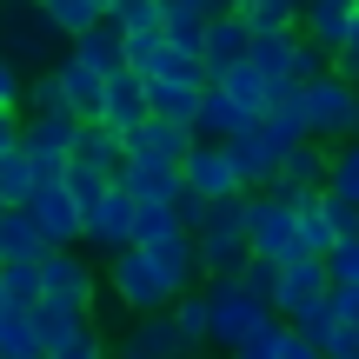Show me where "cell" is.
<instances>
[{
	"label": "cell",
	"mask_w": 359,
	"mask_h": 359,
	"mask_svg": "<svg viewBox=\"0 0 359 359\" xmlns=\"http://www.w3.org/2000/svg\"><path fill=\"white\" fill-rule=\"evenodd\" d=\"M147 80H213V74H206L200 53H180L173 40H167V47H160V60L147 67Z\"/></svg>",
	"instance_id": "cell-40"
},
{
	"label": "cell",
	"mask_w": 359,
	"mask_h": 359,
	"mask_svg": "<svg viewBox=\"0 0 359 359\" xmlns=\"http://www.w3.org/2000/svg\"><path fill=\"white\" fill-rule=\"evenodd\" d=\"M306 120H313V140H320V147L359 140V80H346V74L313 80V87H306Z\"/></svg>",
	"instance_id": "cell-5"
},
{
	"label": "cell",
	"mask_w": 359,
	"mask_h": 359,
	"mask_svg": "<svg viewBox=\"0 0 359 359\" xmlns=\"http://www.w3.org/2000/svg\"><path fill=\"white\" fill-rule=\"evenodd\" d=\"M266 127L280 133L286 147H306V140H313V120H306V87L280 80V93H273V114H266Z\"/></svg>",
	"instance_id": "cell-26"
},
{
	"label": "cell",
	"mask_w": 359,
	"mask_h": 359,
	"mask_svg": "<svg viewBox=\"0 0 359 359\" xmlns=\"http://www.w3.org/2000/svg\"><path fill=\"white\" fill-rule=\"evenodd\" d=\"M107 7H114V0H107Z\"/></svg>",
	"instance_id": "cell-60"
},
{
	"label": "cell",
	"mask_w": 359,
	"mask_h": 359,
	"mask_svg": "<svg viewBox=\"0 0 359 359\" xmlns=\"http://www.w3.org/2000/svg\"><path fill=\"white\" fill-rule=\"evenodd\" d=\"M293 60H299V27L286 34H253V67L273 80H293Z\"/></svg>",
	"instance_id": "cell-31"
},
{
	"label": "cell",
	"mask_w": 359,
	"mask_h": 359,
	"mask_svg": "<svg viewBox=\"0 0 359 359\" xmlns=\"http://www.w3.org/2000/svg\"><path fill=\"white\" fill-rule=\"evenodd\" d=\"M213 206H219V200H200V193H180V219H187V233H200L206 219H213Z\"/></svg>",
	"instance_id": "cell-51"
},
{
	"label": "cell",
	"mask_w": 359,
	"mask_h": 359,
	"mask_svg": "<svg viewBox=\"0 0 359 359\" xmlns=\"http://www.w3.org/2000/svg\"><path fill=\"white\" fill-rule=\"evenodd\" d=\"M333 306H339V320L359 326V286H333Z\"/></svg>",
	"instance_id": "cell-54"
},
{
	"label": "cell",
	"mask_w": 359,
	"mask_h": 359,
	"mask_svg": "<svg viewBox=\"0 0 359 359\" xmlns=\"http://www.w3.org/2000/svg\"><path fill=\"white\" fill-rule=\"evenodd\" d=\"M320 353H326V359H359V326H353V320H339L333 333L320 339Z\"/></svg>",
	"instance_id": "cell-49"
},
{
	"label": "cell",
	"mask_w": 359,
	"mask_h": 359,
	"mask_svg": "<svg viewBox=\"0 0 359 359\" xmlns=\"http://www.w3.org/2000/svg\"><path fill=\"white\" fill-rule=\"evenodd\" d=\"M27 114H74L60 67H47V74H34V80H27Z\"/></svg>",
	"instance_id": "cell-37"
},
{
	"label": "cell",
	"mask_w": 359,
	"mask_h": 359,
	"mask_svg": "<svg viewBox=\"0 0 359 359\" xmlns=\"http://www.w3.org/2000/svg\"><path fill=\"white\" fill-rule=\"evenodd\" d=\"M200 147V133L180 127V120H147L140 133H127V160H167V167H187V154Z\"/></svg>",
	"instance_id": "cell-15"
},
{
	"label": "cell",
	"mask_w": 359,
	"mask_h": 359,
	"mask_svg": "<svg viewBox=\"0 0 359 359\" xmlns=\"http://www.w3.org/2000/svg\"><path fill=\"white\" fill-rule=\"evenodd\" d=\"M253 7H273L280 20H293V27H299V13H306V0H253Z\"/></svg>",
	"instance_id": "cell-55"
},
{
	"label": "cell",
	"mask_w": 359,
	"mask_h": 359,
	"mask_svg": "<svg viewBox=\"0 0 359 359\" xmlns=\"http://www.w3.org/2000/svg\"><path fill=\"white\" fill-rule=\"evenodd\" d=\"M67 53H74V60H87V67H100L107 80H114V74H127V34H120L114 20H100L93 34L67 40Z\"/></svg>",
	"instance_id": "cell-23"
},
{
	"label": "cell",
	"mask_w": 359,
	"mask_h": 359,
	"mask_svg": "<svg viewBox=\"0 0 359 359\" xmlns=\"http://www.w3.org/2000/svg\"><path fill=\"white\" fill-rule=\"evenodd\" d=\"M40 13H47L67 40H80V34H93L100 20H114V7H107V0H40Z\"/></svg>",
	"instance_id": "cell-28"
},
{
	"label": "cell",
	"mask_w": 359,
	"mask_h": 359,
	"mask_svg": "<svg viewBox=\"0 0 359 359\" xmlns=\"http://www.w3.org/2000/svg\"><path fill=\"white\" fill-rule=\"evenodd\" d=\"M246 240L259 259H299V193L286 187H259L246 193Z\"/></svg>",
	"instance_id": "cell-2"
},
{
	"label": "cell",
	"mask_w": 359,
	"mask_h": 359,
	"mask_svg": "<svg viewBox=\"0 0 359 359\" xmlns=\"http://www.w3.org/2000/svg\"><path fill=\"white\" fill-rule=\"evenodd\" d=\"M60 187L74 193L80 206H93V200H107V193H114L120 180H114V173H100V167H87V160H74V167H67V180H60Z\"/></svg>",
	"instance_id": "cell-39"
},
{
	"label": "cell",
	"mask_w": 359,
	"mask_h": 359,
	"mask_svg": "<svg viewBox=\"0 0 359 359\" xmlns=\"http://www.w3.org/2000/svg\"><path fill=\"white\" fill-rule=\"evenodd\" d=\"M147 120H154V93H147V74H114V87H107V127L120 133H140Z\"/></svg>",
	"instance_id": "cell-17"
},
{
	"label": "cell",
	"mask_w": 359,
	"mask_h": 359,
	"mask_svg": "<svg viewBox=\"0 0 359 359\" xmlns=\"http://www.w3.org/2000/svg\"><path fill=\"white\" fill-rule=\"evenodd\" d=\"M320 299H333V266H326L320 253H299V259H286L280 266V320H293V313H306V306H320Z\"/></svg>",
	"instance_id": "cell-11"
},
{
	"label": "cell",
	"mask_w": 359,
	"mask_h": 359,
	"mask_svg": "<svg viewBox=\"0 0 359 359\" xmlns=\"http://www.w3.org/2000/svg\"><path fill=\"white\" fill-rule=\"evenodd\" d=\"M27 107V80H20V60L0 47V114H20Z\"/></svg>",
	"instance_id": "cell-45"
},
{
	"label": "cell",
	"mask_w": 359,
	"mask_h": 359,
	"mask_svg": "<svg viewBox=\"0 0 359 359\" xmlns=\"http://www.w3.org/2000/svg\"><path fill=\"white\" fill-rule=\"evenodd\" d=\"M40 273H47V299H67V306H80V313L100 306L107 273H93L87 253H74V246H53V253L40 259Z\"/></svg>",
	"instance_id": "cell-8"
},
{
	"label": "cell",
	"mask_w": 359,
	"mask_h": 359,
	"mask_svg": "<svg viewBox=\"0 0 359 359\" xmlns=\"http://www.w3.org/2000/svg\"><path fill=\"white\" fill-rule=\"evenodd\" d=\"M193 240H200V266H206V280H240L246 259H253V240H246V200H219L213 219H206Z\"/></svg>",
	"instance_id": "cell-3"
},
{
	"label": "cell",
	"mask_w": 359,
	"mask_h": 359,
	"mask_svg": "<svg viewBox=\"0 0 359 359\" xmlns=\"http://www.w3.org/2000/svg\"><path fill=\"white\" fill-rule=\"evenodd\" d=\"M53 240L40 233V219L27 213V206H7L0 213V266H20V259H47Z\"/></svg>",
	"instance_id": "cell-18"
},
{
	"label": "cell",
	"mask_w": 359,
	"mask_h": 359,
	"mask_svg": "<svg viewBox=\"0 0 359 359\" xmlns=\"http://www.w3.org/2000/svg\"><path fill=\"white\" fill-rule=\"evenodd\" d=\"M240 280L253 286L259 299H280V259H259V253H253V259H246V273H240ZM273 313H280V306H273Z\"/></svg>",
	"instance_id": "cell-46"
},
{
	"label": "cell",
	"mask_w": 359,
	"mask_h": 359,
	"mask_svg": "<svg viewBox=\"0 0 359 359\" xmlns=\"http://www.w3.org/2000/svg\"><path fill=\"white\" fill-rule=\"evenodd\" d=\"M34 359H47V353H34Z\"/></svg>",
	"instance_id": "cell-59"
},
{
	"label": "cell",
	"mask_w": 359,
	"mask_h": 359,
	"mask_svg": "<svg viewBox=\"0 0 359 359\" xmlns=\"http://www.w3.org/2000/svg\"><path fill=\"white\" fill-rule=\"evenodd\" d=\"M326 180H333V147L306 140V147H293V154H286V167H280L273 187H286V193H326Z\"/></svg>",
	"instance_id": "cell-21"
},
{
	"label": "cell",
	"mask_w": 359,
	"mask_h": 359,
	"mask_svg": "<svg viewBox=\"0 0 359 359\" xmlns=\"http://www.w3.org/2000/svg\"><path fill=\"white\" fill-rule=\"evenodd\" d=\"M27 313H34V326H40V339H47V353L60 346V339H74V333H87V326H93V313L67 306V299H40V306H27Z\"/></svg>",
	"instance_id": "cell-29"
},
{
	"label": "cell",
	"mask_w": 359,
	"mask_h": 359,
	"mask_svg": "<svg viewBox=\"0 0 359 359\" xmlns=\"http://www.w3.org/2000/svg\"><path fill=\"white\" fill-rule=\"evenodd\" d=\"M167 40L180 53H200L206 47V13H193V7H167Z\"/></svg>",
	"instance_id": "cell-43"
},
{
	"label": "cell",
	"mask_w": 359,
	"mask_h": 359,
	"mask_svg": "<svg viewBox=\"0 0 359 359\" xmlns=\"http://www.w3.org/2000/svg\"><path fill=\"white\" fill-rule=\"evenodd\" d=\"M107 293H114V306L127 313V320H140V313H173L180 286L154 259V246H127V253L107 259Z\"/></svg>",
	"instance_id": "cell-1"
},
{
	"label": "cell",
	"mask_w": 359,
	"mask_h": 359,
	"mask_svg": "<svg viewBox=\"0 0 359 359\" xmlns=\"http://www.w3.org/2000/svg\"><path fill=\"white\" fill-rule=\"evenodd\" d=\"M206 74L226 80L233 67L253 60V27H246V13H219V20H206V47H200Z\"/></svg>",
	"instance_id": "cell-14"
},
{
	"label": "cell",
	"mask_w": 359,
	"mask_h": 359,
	"mask_svg": "<svg viewBox=\"0 0 359 359\" xmlns=\"http://www.w3.org/2000/svg\"><path fill=\"white\" fill-rule=\"evenodd\" d=\"M13 147H27V120L20 114H0V160H7Z\"/></svg>",
	"instance_id": "cell-52"
},
{
	"label": "cell",
	"mask_w": 359,
	"mask_h": 359,
	"mask_svg": "<svg viewBox=\"0 0 359 359\" xmlns=\"http://www.w3.org/2000/svg\"><path fill=\"white\" fill-rule=\"evenodd\" d=\"M293 326H299V333L313 339V346H320V339H326V333H333V326H339V306H333V299H320V306L293 313Z\"/></svg>",
	"instance_id": "cell-47"
},
{
	"label": "cell",
	"mask_w": 359,
	"mask_h": 359,
	"mask_svg": "<svg viewBox=\"0 0 359 359\" xmlns=\"http://www.w3.org/2000/svg\"><path fill=\"white\" fill-rule=\"evenodd\" d=\"M114 27L127 40H160L167 34V0H114Z\"/></svg>",
	"instance_id": "cell-30"
},
{
	"label": "cell",
	"mask_w": 359,
	"mask_h": 359,
	"mask_svg": "<svg viewBox=\"0 0 359 359\" xmlns=\"http://www.w3.org/2000/svg\"><path fill=\"white\" fill-rule=\"evenodd\" d=\"M180 180H187V193H200V200H246V193H253L226 140H200L187 154V167H180Z\"/></svg>",
	"instance_id": "cell-7"
},
{
	"label": "cell",
	"mask_w": 359,
	"mask_h": 359,
	"mask_svg": "<svg viewBox=\"0 0 359 359\" xmlns=\"http://www.w3.org/2000/svg\"><path fill=\"white\" fill-rule=\"evenodd\" d=\"M27 213L40 219V233H47L53 246H87V206L67 187H40L34 200H27Z\"/></svg>",
	"instance_id": "cell-13"
},
{
	"label": "cell",
	"mask_w": 359,
	"mask_h": 359,
	"mask_svg": "<svg viewBox=\"0 0 359 359\" xmlns=\"http://www.w3.org/2000/svg\"><path fill=\"white\" fill-rule=\"evenodd\" d=\"M74 160H87V167H100V173H127V133L120 127H107V120H87L80 127V147H74Z\"/></svg>",
	"instance_id": "cell-24"
},
{
	"label": "cell",
	"mask_w": 359,
	"mask_h": 359,
	"mask_svg": "<svg viewBox=\"0 0 359 359\" xmlns=\"http://www.w3.org/2000/svg\"><path fill=\"white\" fill-rule=\"evenodd\" d=\"M34 353H47V339H40L34 313H27V306H13L7 320H0V359H34Z\"/></svg>",
	"instance_id": "cell-34"
},
{
	"label": "cell",
	"mask_w": 359,
	"mask_h": 359,
	"mask_svg": "<svg viewBox=\"0 0 359 359\" xmlns=\"http://www.w3.org/2000/svg\"><path fill=\"white\" fill-rule=\"evenodd\" d=\"M173 233H187V219H180V200H140L133 246H160V240H173Z\"/></svg>",
	"instance_id": "cell-32"
},
{
	"label": "cell",
	"mask_w": 359,
	"mask_h": 359,
	"mask_svg": "<svg viewBox=\"0 0 359 359\" xmlns=\"http://www.w3.org/2000/svg\"><path fill=\"white\" fill-rule=\"evenodd\" d=\"M133 219H140V200H133L127 187H114L107 200L87 206V246H93V253H107V259L127 253V246H133Z\"/></svg>",
	"instance_id": "cell-10"
},
{
	"label": "cell",
	"mask_w": 359,
	"mask_h": 359,
	"mask_svg": "<svg viewBox=\"0 0 359 359\" xmlns=\"http://www.w3.org/2000/svg\"><path fill=\"white\" fill-rule=\"evenodd\" d=\"M13 313V293H7V273H0V320Z\"/></svg>",
	"instance_id": "cell-56"
},
{
	"label": "cell",
	"mask_w": 359,
	"mask_h": 359,
	"mask_svg": "<svg viewBox=\"0 0 359 359\" xmlns=\"http://www.w3.org/2000/svg\"><path fill=\"white\" fill-rule=\"evenodd\" d=\"M120 187H127L133 200H180L187 180H180V167H167V160H127Z\"/></svg>",
	"instance_id": "cell-25"
},
{
	"label": "cell",
	"mask_w": 359,
	"mask_h": 359,
	"mask_svg": "<svg viewBox=\"0 0 359 359\" xmlns=\"http://www.w3.org/2000/svg\"><path fill=\"white\" fill-rule=\"evenodd\" d=\"M80 114H27V154L40 167V187H60L67 167H74V147H80Z\"/></svg>",
	"instance_id": "cell-6"
},
{
	"label": "cell",
	"mask_w": 359,
	"mask_h": 359,
	"mask_svg": "<svg viewBox=\"0 0 359 359\" xmlns=\"http://www.w3.org/2000/svg\"><path fill=\"white\" fill-rule=\"evenodd\" d=\"M173 326L187 333V346H193V353L213 346V306H206V286H193V293H180V299H173Z\"/></svg>",
	"instance_id": "cell-33"
},
{
	"label": "cell",
	"mask_w": 359,
	"mask_h": 359,
	"mask_svg": "<svg viewBox=\"0 0 359 359\" xmlns=\"http://www.w3.org/2000/svg\"><path fill=\"white\" fill-rule=\"evenodd\" d=\"M339 233H333V213H326V193H299V253H333Z\"/></svg>",
	"instance_id": "cell-27"
},
{
	"label": "cell",
	"mask_w": 359,
	"mask_h": 359,
	"mask_svg": "<svg viewBox=\"0 0 359 359\" xmlns=\"http://www.w3.org/2000/svg\"><path fill=\"white\" fill-rule=\"evenodd\" d=\"M60 40H67V34H60V27H53L47 13L34 7V13H27V20L7 34V53H13L20 67H40V74H47V67H60V60H53V47H60Z\"/></svg>",
	"instance_id": "cell-19"
},
{
	"label": "cell",
	"mask_w": 359,
	"mask_h": 359,
	"mask_svg": "<svg viewBox=\"0 0 359 359\" xmlns=\"http://www.w3.org/2000/svg\"><path fill=\"white\" fill-rule=\"evenodd\" d=\"M206 87H213V80H147L154 114H160V120H180V127H193V120H200ZM193 133H200V127H193Z\"/></svg>",
	"instance_id": "cell-22"
},
{
	"label": "cell",
	"mask_w": 359,
	"mask_h": 359,
	"mask_svg": "<svg viewBox=\"0 0 359 359\" xmlns=\"http://www.w3.org/2000/svg\"><path fill=\"white\" fill-rule=\"evenodd\" d=\"M0 273H7L13 306H40V299H47V273H40V259H20V266H0Z\"/></svg>",
	"instance_id": "cell-41"
},
{
	"label": "cell",
	"mask_w": 359,
	"mask_h": 359,
	"mask_svg": "<svg viewBox=\"0 0 359 359\" xmlns=\"http://www.w3.org/2000/svg\"><path fill=\"white\" fill-rule=\"evenodd\" d=\"M213 87L226 93L233 107H240V120H246V127H259V120L273 114V93H280V80H273V74H259V67L246 60V67H233L226 80H213Z\"/></svg>",
	"instance_id": "cell-16"
},
{
	"label": "cell",
	"mask_w": 359,
	"mask_h": 359,
	"mask_svg": "<svg viewBox=\"0 0 359 359\" xmlns=\"http://www.w3.org/2000/svg\"><path fill=\"white\" fill-rule=\"evenodd\" d=\"M286 333H293V320H266L253 339H240L226 359H286Z\"/></svg>",
	"instance_id": "cell-38"
},
{
	"label": "cell",
	"mask_w": 359,
	"mask_h": 359,
	"mask_svg": "<svg viewBox=\"0 0 359 359\" xmlns=\"http://www.w3.org/2000/svg\"><path fill=\"white\" fill-rule=\"evenodd\" d=\"M246 27H253V34H286L293 20H280L273 7H246Z\"/></svg>",
	"instance_id": "cell-53"
},
{
	"label": "cell",
	"mask_w": 359,
	"mask_h": 359,
	"mask_svg": "<svg viewBox=\"0 0 359 359\" xmlns=\"http://www.w3.org/2000/svg\"><path fill=\"white\" fill-rule=\"evenodd\" d=\"M0 213H7V193H0Z\"/></svg>",
	"instance_id": "cell-57"
},
{
	"label": "cell",
	"mask_w": 359,
	"mask_h": 359,
	"mask_svg": "<svg viewBox=\"0 0 359 359\" xmlns=\"http://www.w3.org/2000/svg\"><path fill=\"white\" fill-rule=\"evenodd\" d=\"M27 7H40V0H27Z\"/></svg>",
	"instance_id": "cell-58"
},
{
	"label": "cell",
	"mask_w": 359,
	"mask_h": 359,
	"mask_svg": "<svg viewBox=\"0 0 359 359\" xmlns=\"http://www.w3.org/2000/svg\"><path fill=\"white\" fill-rule=\"evenodd\" d=\"M326 213H333V233H339V240H359V206L353 200H333V193H326Z\"/></svg>",
	"instance_id": "cell-50"
},
{
	"label": "cell",
	"mask_w": 359,
	"mask_h": 359,
	"mask_svg": "<svg viewBox=\"0 0 359 359\" xmlns=\"http://www.w3.org/2000/svg\"><path fill=\"white\" fill-rule=\"evenodd\" d=\"M193 127H200V140H233V133H246V120H240V107H233L219 87H206V107H200Z\"/></svg>",
	"instance_id": "cell-36"
},
{
	"label": "cell",
	"mask_w": 359,
	"mask_h": 359,
	"mask_svg": "<svg viewBox=\"0 0 359 359\" xmlns=\"http://www.w3.org/2000/svg\"><path fill=\"white\" fill-rule=\"evenodd\" d=\"M47 359H114V339L100 333V326H87V333H74V339H60Z\"/></svg>",
	"instance_id": "cell-44"
},
{
	"label": "cell",
	"mask_w": 359,
	"mask_h": 359,
	"mask_svg": "<svg viewBox=\"0 0 359 359\" xmlns=\"http://www.w3.org/2000/svg\"><path fill=\"white\" fill-rule=\"evenodd\" d=\"M326 266H333V286H359V240H339L326 253Z\"/></svg>",
	"instance_id": "cell-48"
},
{
	"label": "cell",
	"mask_w": 359,
	"mask_h": 359,
	"mask_svg": "<svg viewBox=\"0 0 359 359\" xmlns=\"http://www.w3.org/2000/svg\"><path fill=\"white\" fill-rule=\"evenodd\" d=\"M233 160H240V173H246V187H273V180H280V167H286V154H293V147L280 140V133L266 127V120H259V127H246V133H233Z\"/></svg>",
	"instance_id": "cell-12"
},
{
	"label": "cell",
	"mask_w": 359,
	"mask_h": 359,
	"mask_svg": "<svg viewBox=\"0 0 359 359\" xmlns=\"http://www.w3.org/2000/svg\"><path fill=\"white\" fill-rule=\"evenodd\" d=\"M0 193H7V206H27V200L40 193V167H34L27 147H13V154L0 160Z\"/></svg>",
	"instance_id": "cell-35"
},
{
	"label": "cell",
	"mask_w": 359,
	"mask_h": 359,
	"mask_svg": "<svg viewBox=\"0 0 359 359\" xmlns=\"http://www.w3.org/2000/svg\"><path fill=\"white\" fill-rule=\"evenodd\" d=\"M60 80H67V100H74L80 120H107V87H114V80H107L100 67H87V60H74V53H60Z\"/></svg>",
	"instance_id": "cell-20"
},
{
	"label": "cell",
	"mask_w": 359,
	"mask_h": 359,
	"mask_svg": "<svg viewBox=\"0 0 359 359\" xmlns=\"http://www.w3.org/2000/svg\"><path fill=\"white\" fill-rule=\"evenodd\" d=\"M206 306H213V346L219 353H233L240 339H253L266 320H280L273 299H259L246 280H206Z\"/></svg>",
	"instance_id": "cell-4"
},
{
	"label": "cell",
	"mask_w": 359,
	"mask_h": 359,
	"mask_svg": "<svg viewBox=\"0 0 359 359\" xmlns=\"http://www.w3.org/2000/svg\"><path fill=\"white\" fill-rule=\"evenodd\" d=\"M326 193H333V200H353V206H359V140L333 147V180H326Z\"/></svg>",
	"instance_id": "cell-42"
},
{
	"label": "cell",
	"mask_w": 359,
	"mask_h": 359,
	"mask_svg": "<svg viewBox=\"0 0 359 359\" xmlns=\"http://www.w3.org/2000/svg\"><path fill=\"white\" fill-rule=\"evenodd\" d=\"M114 359H193V346L173 326V313H140V320H127V333L114 339Z\"/></svg>",
	"instance_id": "cell-9"
}]
</instances>
